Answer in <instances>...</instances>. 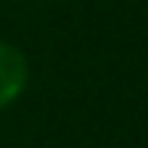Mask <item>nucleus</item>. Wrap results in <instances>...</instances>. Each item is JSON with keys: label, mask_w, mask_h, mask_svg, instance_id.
Instances as JSON below:
<instances>
[{"label": "nucleus", "mask_w": 148, "mask_h": 148, "mask_svg": "<svg viewBox=\"0 0 148 148\" xmlns=\"http://www.w3.org/2000/svg\"><path fill=\"white\" fill-rule=\"evenodd\" d=\"M30 85V60L15 42L0 39V112L21 100Z\"/></svg>", "instance_id": "obj_1"}]
</instances>
